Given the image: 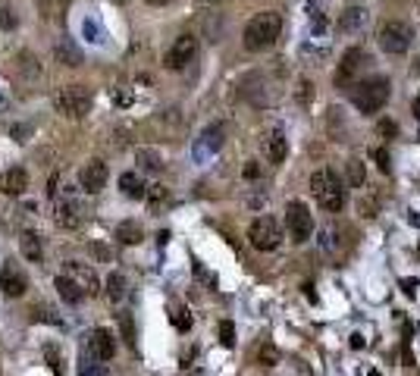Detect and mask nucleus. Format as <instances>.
Masks as SVG:
<instances>
[{
	"label": "nucleus",
	"mask_w": 420,
	"mask_h": 376,
	"mask_svg": "<svg viewBox=\"0 0 420 376\" xmlns=\"http://www.w3.org/2000/svg\"><path fill=\"white\" fill-rule=\"evenodd\" d=\"M411 25L402 23V19H386L383 25H380V32H376V41H380V47H383L386 53H405L408 47H411Z\"/></svg>",
	"instance_id": "obj_6"
},
{
	"label": "nucleus",
	"mask_w": 420,
	"mask_h": 376,
	"mask_svg": "<svg viewBox=\"0 0 420 376\" xmlns=\"http://www.w3.org/2000/svg\"><path fill=\"white\" fill-rule=\"evenodd\" d=\"M107 298L113 304H119L125 298V276L123 273H110L107 276Z\"/></svg>",
	"instance_id": "obj_24"
},
{
	"label": "nucleus",
	"mask_w": 420,
	"mask_h": 376,
	"mask_svg": "<svg viewBox=\"0 0 420 376\" xmlns=\"http://www.w3.org/2000/svg\"><path fill=\"white\" fill-rule=\"evenodd\" d=\"M45 358H47V364H53V373L63 376V354H60V348L57 345H47L45 348Z\"/></svg>",
	"instance_id": "obj_29"
},
{
	"label": "nucleus",
	"mask_w": 420,
	"mask_h": 376,
	"mask_svg": "<svg viewBox=\"0 0 420 376\" xmlns=\"http://www.w3.org/2000/svg\"><path fill=\"white\" fill-rule=\"evenodd\" d=\"M53 220H57V226H63V229H79L82 220H85V207H82L75 198H63V201H57Z\"/></svg>",
	"instance_id": "obj_15"
},
{
	"label": "nucleus",
	"mask_w": 420,
	"mask_h": 376,
	"mask_svg": "<svg viewBox=\"0 0 420 376\" xmlns=\"http://www.w3.org/2000/svg\"><path fill=\"white\" fill-rule=\"evenodd\" d=\"M88 351L95 361H110L113 354H116V342H113V332L97 326V329L88 332Z\"/></svg>",
	"instance_id": "obj_14"
},
{
	"label": "nucleus",
	"mask_w": 420,
	"mask_h": 376,
	"mask_svg": "<svg viewBox=\"0 0 420 376\" xmlns=\"http://www.w3.org/2000/svg\"><path fill=\"white\" fill-rule=\"evenodd\" d=\"M376 160H380V170L389 173V154L386 151H376Z\"/></svg>",
	"instance_id": "obj_39"
},
{
	"label": "nucleus",
	"mask_w": 420,
	"mask_h": 376,
	"mask_svg": "<svg viewBox=\"0 0 420 376\" xmlns=\"http://www.w3.org/2000/svg\"><path fill=\"white\" fill-rule=\"evenodd\" d=\"M248 238L258 251H276L282 242V226L276 216H258L248 226Z\"/></svg>",
	"instance_id": "obj_7"
},
{
	"label": "nucleus",
	"mask_w": 420,
	"mask_h": 376,
	"mask_svg": "<svg viewBox=\"0 0 420 376\" xmlns=\"http://www.w3.org/2000/svg\"><path fill=\"white\" fill-rule=\"evenodd\" d=\"M135 160H138V166L145 173H160L163 170V157L157 154V151H151V148H141L138 154H135Z\"/></svg>",
	"instance_id": "obj_23"
},
{
	"label": "nucleus",
	"mask_w": 420,
	"mask_h": 376,
	"mask_svg": "<svg viewBox=\"0 0 420 376\" xmlns=\"http://www.w3.org/2000/svg\"><path fill=\"white\" fill-rule=\"evenodd\" d=\"M79 376H110V373H107V370H103L101 364H85Z\"/></svg>",
	"instance_id": "obj_35"
},
{
	"label": "nucleus",
	"mask_w": 420,
	"mask_h": 376,
	"mask_svg": "<svg viewBox=\"0 0 420 376\" xmlns=\"http://www.w3.org/2000/svg\"><path fill=\"white\" fill-rule=\"evenodd\" d=\"M220 148V125H210L204 132V141H198V154L201 151H217Z\"/></svg>",
	"instance_id": "obj_28"
},
{
	"label": "nucleus",
	"mask_w": 420,
	"mask_h": 376,
	"mask_svg": "<svg viewBox=\"0 0 420 376\" xmlns=\"http://www.w3.org/2000/svg\"><path fill=\"white\" fill-rule=\"evenodd\" d=\"M258 361L267 364V367H273V364H280V351H276L273 345H264V348L258 351Z\"/></svg>",
	"instance_id": "obj_32"
},
{
	"label": "nucleus",
	"mask_w": 420,
	"mask_h": 376,
	"mask_svg": "<svg viewBox=\"0 0 420 376\" xmlns=\"http://www.w3.org/2000/svg\"><path fill=\"white\" fill-rule=\"evenodd\" d=\"M57 3H63V7H66V3H69V0H57Z\"/></svg>",
	"instance_id": "obj_45"
},
{
	"label": "nucleus",
	"mask_w": 420,
	"mask_h": 376,
	"mask_svg": "<svg viewBox=\"0 0 420 376\" xmlns=\"http://www.w3.org/2000/svg\"><path fill=\"white\" fill-rule=\"evenodd\" d=\"M170 320H173V326H176L179 332H188V329H192V314H188V308H182V304L170 308Z\"/></svg>",
	"instance_id": "obj_25"
},
{
	"label": "nucleus",
	"mask_w": 420,
	"mask_h": 376,
	"mask_svg": "<svg viewBox=\"0 0 420 376\" xmlns=\"http://www.w3.org/2000/svg\"><path fill=\"white\" fill-rule=\"evenodd\" d=\"M201 3H220V0H201Z\"/></svg>",
	"instance_id": "obj_44"
},
{
	"label": "nucleus",
	"mask_w": 420,
	"mask_h": 376,
	"mask_svg": "<svg viewBox=\"0 0 420 376\" xmlns=\"http://www.w3.org/2000/svg\"><path fill=\"white\" fill-rule=\"evenodd\" d=\"M310 195L330 214H339L345 207V185H342V179L336 176L332 166H320L317 173H310Z\"/></svg>",
	"instance_id": "obj_3"
},
{
	"label": "nucleus",
	"mask_w": 420,
	"mask_h": 376,
	"mask_svg": "<svg viewBox=\"0 0 420 376\" xmlns=\"http://www.w3.org/2000/svg\"><path fill=\"white\" fill-rule=\"evenodd\" d=\"M25 288H29L25 273L13 264V260H7V264L0 266V292H3L7 298H19V295H25Z\"/></svg>",
	"instance_id": "obj_11"
},
{
	"label": "nucleus",
	"mask_w": 420,
	"mask_h": 376,
	"mask_svg": "<svg viewBox=\"0 0 420 376\" xmlns=\"http://www.w3.org/2000/svg\"><path fill=\"white\" fill-rule=\"evenodd\" d=\"M29 188V173L23 166H13V170L0 173V192L3 195H23Z\"/></svg>",
	"instance_id": "obj_17"
},
{
	"label": "nucleus",
	"mask_w": 420,
	"mask_h": 376,
	"mask_svg": "<svg viewBox=\"0 0 420 376\" xmlns=\"http://www.w3.org/2000/svg\"><path fill=\"white\" fill-rule=\"evenodd\" d=\"M16 23H19V19H16L13 10H10V7H0V29H3V32H13Z\"/></svg>",
	"instance_id": "obj_33"
},
{
	"label": "nucleus",
	"mask_w": 420,
	"mask_h": 376,
	"mask_svg": "<svg viewBox=\"0 0 420 376\" xmlns=\"http://www.w3.org/2000/svg\"><path fill=\"white\" fill-rule=\"evenodd\" d=\"M16 60H19V69H23V73H25V69H29V75H38V73H41V66H38L35 53L23 51V53H19V57H16Z\"/></svg>",
	"instance_id": "obj_30"
},
{
	"label": "nucleus",
	"mask_w": 420,
	"mask_h": 376,
	"mask_svg": "<svg viewBox=\"0 0 420 376\" xmlns=\"http://www.w3.org/2000/svg\"><path fill=\"white\" fill-rule=\"evenodd\" d=\"M19 251H23L25 260H32V264H41V258H45L41 238H38L35 232H23V238H19Z\"/></svg>",
	"instance_id": "obj_20"
},
{
	"label": "nucleus",
	"mask_w": 420,
	"mask_h": 376,
	"mask_svg": "<svg viewBox=\"0 0 420 376\" xmlns=\"http://www.w3.org/2000/svg\"><path fill=\"white\" fill-rule=\"evenodd\" d=\"M113 101H116L119 107H129V103H132V91H123V88H116V91H113Z\"/></svg>",
	"instance_id": "obj_36"
},
{
	"label": "nucleus",
	"mask_w": 420,
	"mask_h": 376,
	"mask_svg": "<svg viewBox=\"0 0 420 376\" xmlns=\"http://www.w3.org/2000/svg\"><path fill=\"white\" fill-rule=\"evenodd\" d=\"M145 3H151V7H170L173 0H145Z\"/></svg>",
	"instance_id": "obj_42"
},
{
	"label": "nucleus",
	"mask_w": 420,
	"mask_h": 376,
	"mask_svg": "<svg viewBox=\"0 0 420 376\" xmlns=\"http://www.w3.org/2000/svg\"><path fill=\"white\" fill-rule=\"evenodd\" d=\"M370 63V57H367V51L364 47H351V51L342 57V63H339V69H336V82L339 85H348V82H358V75H361V69Z\"/></svg>",
	"instance_id": "obj_10"
},
{
	"label": "nucleus",
	"mask_w": 420,
	"mask_h": 376,
	"mask_svg": "<svg viewBox=\"0 0 420 376\" xmlns=\"http://www.w3.org/2000/svg\"><path fill=\"white\" fill-rule=\"evenodd\" d=\"M417 116H420V101H417Z\"/></svg>",
	"instance_id": "obj_46"
},
{
	"label": "nucleus",
	"mask_w": 420,
	"mask_h": 376,
	"mask_svg": "<svg viewBox=\"0 0 420 376\" xmlns=\"http://www.w3.org/2000/svg\"><path fill=\"white\" fill-rule=\"evenodd\" d=\"M141 238H145V232H141V226L135 220H125L116 226V242L119 245H138Z\"/></svg>",
	"instance_id": "obj_22"
},
{
	"label": "nucleus",
	"mask_w": 420,
	"mask_h": 376,
	"mask_svg": "<svg viewBox=\"0 0 420 376\" xmlns=\"http://www.w3.org/2000/svg\"><path fill=\"white\" fill-rule=\"evenodd\" d=\"M351 348H364V336H351Z\"/></svg>",
	"instance_id": "obj_43"
},
{
	"label": "nucleus",
	"mask_w": 420,
	"mask_h": 376,
	"mask_svg": "<svg viewBox=\"0 0 420 376\" xmlns=\"http://www.w3.org/2000/svg\"><path fill=\"white\" fill-rule=\"evenodd\" d=\"M286 232L295 245H304L314 236V216H310V207L304 201H288L286 204Z\"/></svg>",
	"instance_id": "obj_5"
},
{
	"label": "nucleus",
	"mask_w": 420,
	"mask_h": 376,
	"mask_svg": "<svg viewBox=\"0 0 420 376\" xmlns=\"http://www.w3.org/2000/svg\"><path fill=\"white\" fill-rule=\"evenodd\" d=\"M145 198H148L151 207H160L170 201V188H166V185H151L148 192H145Z\"/></svg>",
	"instance_id": "obj_27"
},
{
	"label": "nucleus",
	"mask_w": 420,
	"mask_h": 376,
	"mask_svg": "<svg viewBox=\"0 0 420 376\" xmlns=\"http://www.w3.org/2000/svg\"><path fill=\"white\" fill-rule=\"evenodd\" d=\"M53 60L63 63V66H82V63H85V53H82V47L75 45L73 38H60L57 45H53Z\"/></svg>",
	"instance_id": "obj_16"
},
{
	"label": "nucleus",
	"mask_w": 420,
	"mask_h": 376,
	"mask_svg": "<svg viewBox=\"0 0 420 376\" xmlns=\"http://www.w3.org/2000/svg\"><path fill=\"white\" fill-rule=\"evenodd\" d=\"M63 276H69V279L82 288V295H101V279H97V273L88 264L69 260V264H63Z\"/></svg>",
	"instance_id": "obj_9"
},
{
	"label": "nucleus",
	"mask_w": 420,
	"mask_h": 376,
	"mask_svg": "<svg viewBox=\"0 0 420 376\" xmlns=\"http://www.w3.org/2000/svg\"><path fill=\"white\" fill-rule=\"evenodd\" d=\"M364 179H367V170H364V163L358 160V157H351V160H348V185H351V188H361Z\"/></svg>",
	"instance_id": "obj_26"
},
{
	"label": "nucleus",
	"mask_w": 420,
	"mask_h": 376,
	"mask_svg": "<svg viewBox=\"0 0 420 376\" xmlns=\"http://www.w3.org/2000/svg\"><path fill=\"white\" fill-rule=\"evenodd\" d=\"M53 286H57V295L63 298L66 304H79L82 298H85V295H82V288L75 286V282L69 279V276H63V273H60L57 279H53Z\"/></svg>",
	"instance_id": "obj_21"
},
{
	"label": "nucleus",
	"mask_w": 420,
	"mask_h": 376,
	"mask_svg": "<svg viewBox=\"0 0 420 376\" xmlns=\"http://www.w3.org/2000/svg\"><path fill=\"white\" fill-rule=\"evenodd\" d=\"M389 95H392V85H389V79H383V75L358 79V82H351V88H348V97H351V103L364 113V116L383 110L386 101H389Z\"/></svg>",
	"instance_id": "obj_2"
},
{
	"label": "nucleus",
	"mask_w": 420,
	"mask_h": 376,
	"mask_svg": "<svg viewBox=\"0 0 420 376\" xmlns=\"http://www.w3.org/2000/svg\"><path fill=\"white\" fill-rule=\"evenodd\" d=\"M280 35H282V16L273 13V10H264V13L248 19L242 41L251 53H260V51H270L280 41Z\"/></svg>",
	"instance_id": "obj_1"
},
{
	"label": "nucleus",
	"mask_w": 420,
	"mask_h": 376,
	"mask_svg": "<svg viewBox=\"0 0 420 376\" xmlns=\"http://www.w3.org/2000/svg\"><path fill=\"white\" fill-rule=\"evenodd\" d=\"M380 135H395V123H380Z\"/></svg>",
	"instance_id": "obj_40"
},
{
	"label": "nucleus",
	"mask_w": 420,
	"mask_h": 376,
	"mask_svg": "<svg viewBox=\"0 0 420 376\" xmlns=\"http://www.w3.org/2000/svg\"><path fill=\"white\" fill-rule=\"evenodd\" d=\"M364 19H367V13H364V7H345V13L339 16V29L348 32V35H354V32L364 29Z\"/></svg>",
	"instance_id": "obj_19"
},
{
	"label": "nucleus",
	"mask_w": 420,
	"mask_h": 376,
	"mask_svg": "<svg viewBox=\"0 0 420 376\" xmlns=\"http://www.w3.org/2000/svg\"><path fill=\"white\" fill-rule=\"evenodd\" d=\"M245 176H248V179H258V176H260L258 160H248V166H245Z\"/></svg>",
	"instance_id": "obj_38"
},
{
	"label": "nucleus",
	"mask_w": 420,
	"mask_h": 376,
	"mask_svg": "<svg viewBox=\"0 0 420 376\" xmlns=\"http://www.w3.org/2000/svg\"><path fill=\"white\" fill-rule=\"evenodd\" d=\"M220 342L226 348L236 345V326H232V320H223V323H220Z\"/></svg>",
	"instance_id": "obj_31"
},
{
	"label": "nucleus",
	"mask_w": 420,
	"mask_h": 376,
	"mask_svg": "<svg viewBox=\"0 0 420 376\" xmlns=\"http://www.w3.org/2000/svg\"><path fill=\"white\" fill-rule=\"evenodd\" d=\"M260 148H264V157L276 166V163H282L288 157V138L282 129H270V132L260 135Z\"/></svg>",
	"instance_id": "obj_13"
},
{
	"label": "nucleus",
	"mask_w": 420,
	"mask_h": 376,
	"mask_svg": "<svg viewBox=\"0 0 420 376\" xmlns=\"http://www.w3.org/2000/svg\"><path fill=\"white\" fill-rule=\"evenodd\" d=\"M91 103H95V97H91V91L85 88V85H63V88L53 91V107L69 119L88 116Z\"/></svg>",
	"instance_id": "obj_4"
},
{
	"label": "nucleus",
	"mask_w": 420,
	"mask_h": 376,
	"mask_svg": "<svg viewBox=\"0 0 420 376\" xmlns=\"http://www.w3.org/2000/svg\"><path fill=\"white\" fill-rule=\"evenodd\" d=\"M119 326H123L125 339H129V345H135V329H132V317L129 314H119Z\"/></svg>",
	"instance_id": "obj_34"
},
{
	"label": "nucleus",
	"mask_w": 420,
	"mask_h": 376,
	"mask_svg": "<svg viewBox=\"0 0 420 376\" xmlns=\"http://www.w3.org/2000/svg\"><path fill=\"white\" fill-rule=\"evenodd\" d=\"M195 53H198V38L185 32V35L176 38V45L166 51V57H163V66H166V69H185L195 60Z\"/></svg>",
	"instance_id": "obj_8"
},
{
	"label": "nucleus",
	"mask_w": 420,
	"mask_h": 376,
	"mask_svg": "<svg viewBox=\"0 0 420 376\" xmlns=\"http://www.w3.org/2000/svg\"><path fill=\"white\" fill-rule=\"evenodd\" d=\"M107 176H110V173H107V163L103 160H88L79 170V185L88 195H97L103 185H107Z\"/></svg>",
	"instance_id": "obj_12"
},
{
	"label": "nucleus",
	"mask_w": 420,
	"mask_h": 376,
	"mask_svg": "<svg viewBox=\"0 0 420 376\" xmlns=\"http://www.w3.org/2000/svg\"><path fill=\"white\" fill-rule=\"evenodd\" d=\"M91 254H95V258H101V260H110L113 258L110 248H103V245H91Z\"/></svg>",
	"instance_id": "obj_37"
},
{
	"label": "nucleus",
	"mask_w": 420,
	"mask_h": 376,
	"mask_svg": "<svg viewBox=\"0 0 420 376\" xmlns=\"http://www.w3.org/2000/svg\"><path fill=\"white\" fill-rule=\"evenodd\" d=\"M13 135H16V141H25V135H29V129H23V125H13Z\"/></svg>",
	"instance_id": "obj_41"
},
{
	"label": "nucleus",
	"mask_w": 420,
	"mask_h": 376,
	"mask_svg": "<svg viewBox=\"0 0 420 376\" xmlns=\"http://www.w3.org/2000/svg\"><path fill=\"white\" fill-rule=\"evenodd\" d=\"M119 192L125 195V198H145V192H148V185H145V179L138 176V173H123L119 176Z\"/></svg>",
	"instance_id": "obj_18"
}]
</instances>
